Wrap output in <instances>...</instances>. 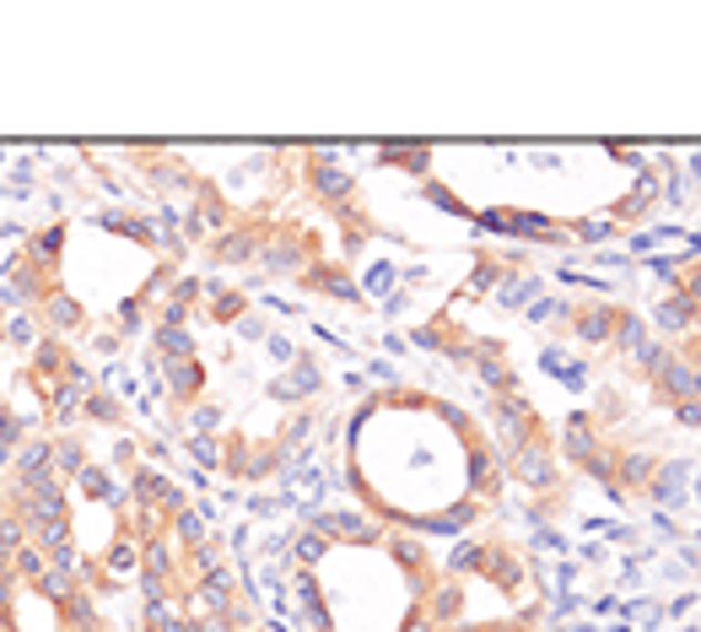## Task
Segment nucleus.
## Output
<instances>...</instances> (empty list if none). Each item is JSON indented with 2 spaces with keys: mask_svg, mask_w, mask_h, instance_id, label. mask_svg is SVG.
<instances>
[{
  "mask_svg": "<svg viewBox=\"0 0 701 632\" xmlns=\"http://www.w3.org/2000/svg\"><path fill=\"white\" fill-rule=\"evenodd\" d=\"M610 346H620V351H642V346H648V319H642V314H626V308H620L616 340H610Z\"/></svg>",
  "mask_w": 701,
  "mask_h": 632,
  "instance_id": "22",
  "label": "nucleus"
},
{
  "mask_svg": "<svg viewBox=\"0 0 701 632\" xmlns=\"http://www.w3.org/2000/svg\"><path fill=\"white\" fill-rule=\"evenodd\" d=\"M297 282H302V293H330L334 303H357V282H351V276H346V265H340V259H319V265H302V276H297Z\"/></svg>",
  "mask_w": 701,
  "mask_h": 632,
  "instance_id": "11",
  "label": "nucleus"
},
{
  "mask_svg": "<svg viewBox=\"0 0 701 632\" xmlns=\"http://www.w3.org/2000/svg\"><path fill=\"white\" fill-rule=\"evenodd\" d=\"M265 238H270V227H265L259 216H238V222H227L221 233H210L206 254L216 265H248L254 254L265 249Z\"/></svg>",
  "mask_w": 701,
  "mask_h": 632,
  "instance_id": "4",
  "label": "nucleus"
},
{
  "mask_svg": "<svg viewBox=\"0 0 701 632\" xmlns=\"http://www.w3.org/2000/svg\"><path fill=\"white\" fill-rule=\"evenodd\" d=\"M674 293H685L691 303L701 308V259H691V265H680V287Z\"/></svg>",
  "mask_w": 701,
  "mask_h": 632,
  "instance_id": "24",
  "label": "nucleus"
},
{
  "mask_svg": "<svg viewBox=\"0 0 701 632\" xmlns=\"http://www.w3.org/2000/svg\"><path fill=\"white\" fill-rule=\"evenodd\" d=\"M324 384H319V363L313 357H297L291 363V374L276 384V400H308V395H319Z\"/></svg>",
  "mask_w": 701,
  "mask_h": 632,
  "instance_id": "17",
  "label": "nucleus"
},
{
  "mask_svg": "<svg viewBox=\"0 0 701 632\" xmlns=\"http://www.w3.org/2000/svg\"><path fill=\"white\" fill-rule=\"evenodd\" d=\"M330 551H334V547H330V536H319V530L308 524V530H302V536L291 541V562H297V568H308V573H319V562H324Z\"/></svg>",
  "mask_w": 701,
  "mask_h": 632,
  "instance_id": "20",
  "label": "nucleus"
},
{
  "mask_svg": "<svg viewBox=\"0 0 701 632\" xmlns=\"http://www.w3.org/2000/svg\"><path fill=\"white\" fill-rule=\"evenodd\" d=\"M653 476H659V460H653V455H642V449L616 455V487L620 492H653Z\"/></svg>",
  "mask_w": 701,
  "mask_h": 632,
  "instance_id": "15",
  "label": "nucleus"
},
{
  "mask_svg": "<svg viewBox=\"0 0 701 632\" xmlns=\"http://www.w3.org/2000/svg\"><path fill=\"white\" fill-rule=\"evenodd\" d=\"M426 616H432V628L449 632L458 628V616H464V579H454V573H437L426 590H421V600H415Z\"/></svg>",
  "mask_w": 701,
  "mask_h": 632,
  "instance_id": "6",
  "label": "nucleus"
},
{
  "mask_svg": "<svg viewBox=\"0 0 701 632\" xmlns=\"http://www.w3.org/2000/svg\"><path fill=\"white\" fill-rule=\"evenodd\" d=\"M669 411H674V421H680V427H691V432L701 427V400H680V406H669Z\"/></svg>",
  "mask_w": 701,
  "mask_h": 632,
  "instance_id": "26",
  "label": "nucleus"
},
{
  "mask_svg": "<svg viewBox=\"0 0 701 632\" xmlns=\"http://www.w3.org/2000/svg\"><path fill=\"white\" fill-rule=\"evenodd\" d=\"M426 201H437V206H449V211H464V201H458L449 184H437V179H426Z\"/></svg>",
  "mask_w": 701,
  "mask_h": 632,
  "instance_id": "25",
  "label": "nucleus"
},
{
  "mask_svg": "<svg viewBox=\"0 0 701 632\" xmlns=\"http://www.w3.org/2000/svg\"><path fill=\"white\" fill-rule=\"evenodd\" d=\"M82 421H86V427H92V421H97V427H124V406L109 395V389H103V384H86Z\"/></svg>",
  "mask_w": 701,
  "mask_h": 632,
  "instance_id": "16",
  "label": "nucleus"
},
{
  "mask_svg": "<svg viewBox=\"0 0 701 632\" xmlns=\"http://www.w3.org/2000/svg\"><path fill=\"white\" fill-rule=\"evenodd\" d=\"M567 227H573V238H583V244L616 238V216H583V222H567Z\"/></svg>",
  "mask_w": 701,
  "mask_h": 632,
  "instance_id": "23",
  "label": "nucleus"
},
{
  "mask_svg": "<svg viewBox=\"0 0 701 632\" xmlns=\"http://www.w3.org/2000/svg\"><path fill=\"white\" fill-rule=\"evenodd\" d=\"M39 325H43V336H76V330H86V308H82V297H71L65 287H54V293L43 297L39 308Z\"/></svg>",
  "mask_w": 701,
  "mask_h": 632,
  "instance_id": "9",
  "label": "nucleus"
},
{
  "mask_svg": "<svg viewBox=\"0 0 701 632\" xmlns=\"http://www.w3.org/2000/svg\"><path fill=\"white\" fill-rule=\"evenodd\" d=\"M206 314L210 319H221V325H233V319H244L248 314V297L238 287H210L206 293Z\"/></svg>",
  "mask_w": 701,
  "mask_h": 632,
  "instance_id": "21",
  "label": "nucleus"
},
{
  "mask_svg": "<svg viewBox=\"0 0 701 632\" xmlns=\"http://www.w3.org/2000/svg\"><path fill=\"white\" fill-rule=\"evenodd\" d=\"M691 492H697V508H701V470H697V476H691Z\"/></svg>",
  "mask_w": 701,
  "mask_h": 632,
  "instance_id": "28",
  "label": "nucleus"
},
{
  "mask_svg": "<svg viewBox=\"0 0 701 632\" xmlns=\"http://www.w3.org/2000/svg\"><path fill=\"white\" fill-rule=\"evenodd\" d=\"M383 163H400L405 173H426L432 169V146L426 141H394V146H378Z\"/></svg>",
  "mask_w": 701,
  "mask_h": 632,
  "instance_id": "19",
  "label": "nucleus"
},
{
  "mask_svg": "<svg viewBox=\"0 0 701 632\" xmlns=\"http://www.w3.org/2000/svg\"><path fill=\"white\" fill-rule=\"evenodd\" d=\"M680 357H685V363H691V368L701 374V330H697L691 340H685V351H680Z\"/></svg>",
  "mask_w": 701,
  "mask_h": 632,
  "instance_id": "27",
  "label": "nucleus"
},
{
  "mask_svg": "<svg viewBox=\"0 0 701 632\" xmlns=\"http://www.w3.org/2000/svg\"><path fill=\"white\" fill-rule=\"evenodd\" d=\"M65 238H71V227L65 222H49V227H39L28 244H22V265H33L39 276H54L60 282V265H65Z\"/></svg>",
  "mask_w": 701,
  "mask_h": 632,
  "instance_id": "7",
  "label": "nucleus"
},
{
  "mask_svg": "<svg viewBox=\"0 0 701 632\" xmlns=\"http://www.w3.org/2000/svg\"><path fill=\"white\" fill-rule=\"evenodd\" d=\"M599 449H605V438H599V427H594L588 417H573L567 427H561V460H567V465H578V470H583V465L594 460Z\"/></svg>",
  "mask_w": 701,
  "mask_h": 632,
  "instance_id": "14",
  "label": "nucleus"
},
{
  "mask_svg": "<svg viewBox=\"0 0 701 632\" xmlns=\"http://www.w3.org/2000/svg\"><path fill=\"white\" fill-rule=\"evenodd\" d=\"M492 421H496V444H502V460H507L513 449H524V444L545 438V432H539L535 406H529L524 395H496V400H492Z\"/></svg>",
  "mask_w": 701,
  "mask_h": 632,
  "instance_id": "3",
  "label": "nucleus"
},
{
  "mask_svg": "<svg viewBox=\"0 0 701 632\" xmlns=\"http://www.w3.org/2000/svg\"><path fill=\"white\" fill-rule=\"evenodd\" d=\"M464 455H470V498H475V503H492L496 492H502V481H507L502 449H496L492 438L470 432V438H464Z\"/></svg>",
  "mask_w": 701,
  "mask_h": 632,
  "instance_id": "5",
  "label": "nucleus"
},
{
  "mask_svg": "<svg viewBox=\"0 0 701 632\" xmlns=\"http://www.w3.org/2000/svg\"><path fill=\"white\" fill-rule=\"evenodd\" d=\"M697 319H701V308L685 293H663L659 303H653V325H659L663 336H674V340L697 336Z\"/></svg>",
  "mask_w": 701,
  "mask_h": 632,
  "instance_id": "12",
  "label": "nucleus"
},
{
  "mask_svg": "<svg viewBox=\"0 0 701 632\" xmlns=\"http://www.w3.org/2000/svg\"><path fill=\"white\" fill-rule=\"evenodd\" d=\"M507 476H518V487H529V492H539V498H550V492L561 487L556 444H550V438H535V444L513 449V455H507Z\"/></svg>",
  "mask_w": 701,
  "mask_h": 632,
  "instance_id": "2",
  "label": "nucleus"
},
{
  "mask_svg": "<svg viewBox=\"0 0 701 632\" xmlns=\"http://www.w3.org/2000/svg\"><path fill=\"white\" fill-rule=\"evenodd\" d=\"M653 384H659V400H669V406H680V400H701V374L685 363V357H680V351L663 363Z\"/></svg>",
  "mask_w": 701,
  "mask_h": 632,
  "instance_id": "13",
  "label": "nucleus"
},
{
  "mask_svg": "<svg viewBox=\"0 0 701 632\" xmlns=\"http://www.w3.org/2000/svg\"><path fill=\"white\" fill-rule=\"evenodd\" d=\"M163 379H167V400L173 411H189L206 400V363L200 357H178V363H163Z\"/></svg>",
  "mask_w": 701,
  "mask_h": 632,
  "instance_id": "8",
  "label": "nucleus"
},
{
  "mask_svg": "<svg viewBox=\"0 0 701 632\" xmlns=\"http://www.w3.org/2000/svg\"><path fill=\"white\" fill-rule=\"evenodd\" d=\"M616 319H620V308L616 303H605V297H588L583 308H573V336L583 340V346H610L616 340Z\"/></svg>",
  "mask_w": 701,
  "mask_h": 632,
  "instance_id": "10",
  "label": "nucleus"
},
{
  "mask_svg": "<svg viewBox=\"0 0 701 632\" xmlns=\"http://www.w3.org/2000/svg\"><path fill=\"white\" fill-rule=\"evenodd\" d=\"M71 487H76V492H82L86 503H120V487H114V470H103V465H86L82 476H76V481H71Z\"/></svg>",
  "mask_w": 701,
  "mask_h": 632,
  "instance_id": "18",
  "label": "nucleus"
},
{
  "mask_svg": "<svg viewBox=\"0 0 701 632\" xmlns=\"http://www.w3.org/2000/svg\"><path fill=\"white\" fill-rule=\"evenodd\" d=\"M297 163H302V184H308L313 201H324V206H346V201H351L357 173L346 169L340 157H330V152H302Z\"/></svg>",
  "mask_w": 701,
  "mask_h": 632,
  "instance_id": "1",
  "label": "nucleus"
}]
</instances>
